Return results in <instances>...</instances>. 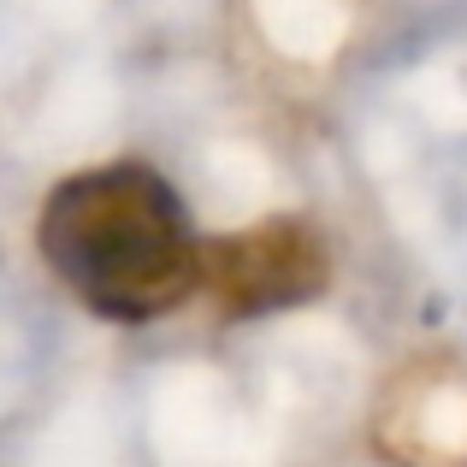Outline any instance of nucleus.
Returning a JSON list of instances; mask_svg holds the SVG:
<instances>
[{
    "mask_svg": "<svg viewBox=\"0 0 467 467\" xmlns=\"http://www.w3.org/2000/svg\"><path fill=\"white\" fill-rule=\"evenodd\" d=\"M331 285L326 237L308 219H261L231 237H207L202 290L225 319H261L278 308H302Z\"/></svg>",
    "mask_w": 467,
    "mask_h": 467,
    "instance_id": "nucleus-2",
    "label": "nucleus"
},
{
    "mask_svg": "<svg viewBox=\"0 0 467 467\" xmlns=\"http://www.w3.org/2000/svg\"><path fill=\"white\" fill-rule=\"evenodd\" d=\"M36 249L95 319L149 326L202 290L207 237H195L183 195L149 160H107L47 190Z\"/></svg>",
    "mask_w": 467,
    "mask_h": 467,
    "instance_id": "nucleus-1",
    "label": "nucleus"
}]
</instances>
